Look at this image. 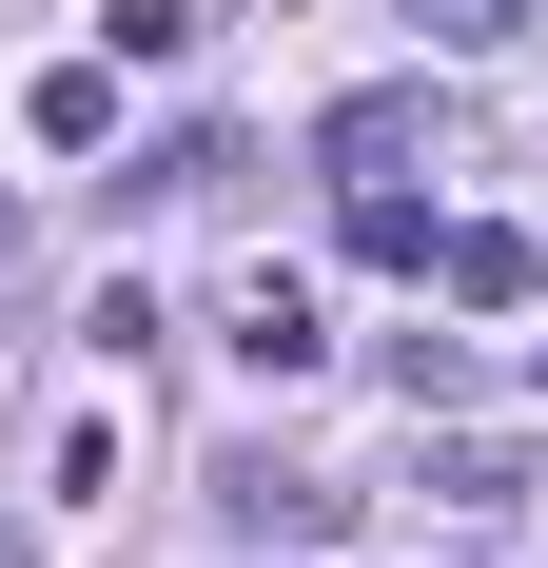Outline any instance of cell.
Listing matches in <instances>:
<instances>
[{
  "label": "cell",
  "instance_id": "12",
  "mask_svg": "<svg viewBox=\"0 0 548 568\" xmlns=\"http://www.w3.org/2000/svg\"><path fill=\"white\" fill-rule=\"evenodd\" d=\"M432 568H490V549H432Z\"/></svg>",
  "mask_w": 548,
  "mask_h": 568
},
{
  "label": "cell",
  "instance_id": "9",
  "mask_svg": "<svg viewBox=\"0 0 548 568\" xmlns=\"http://www.w3.org/2000/svg\"><path fill=\"white\" fill-rule=\"evenodd\" d=\"M99 40H118V59H196V0H118Z\"/></svg>",
  "mask_w": 548,
  "mask_h": 568
},
{
  "label": "cell",
  "instance_id": "4",
  "mask_svg": "<svg viewBox=\"0 0 548 568\" xmlns=\"http://www.w3.org/2000/svg\"><path fill=\"white\" fill-rule=\"evenodd\" d=\"M412 138H432V79H373V99H333V118H314V158H333V176H392Z\"/></svg>",
  "mask_w": 548,
  "mask_h": 568
},
{
  "label": "cell",
  "instance_id": "2",
  "mask_svg": "<svg viewBox=\"0 0 548 568\" xmlns=\"http://www.w3.org/2000/svg\"><path fill=\"white\" fill-rule=\"evenodd\" d=\"M216 353H235V373H274V393H294V373H314L333 334H314V294H294V275H235V294H216Z\"/></svg>",
  "mask_w": 548,
  "mask_h": 568
},
{
  "label": "cell",
  "instance_id": "1",
  "mask_svg": "<svg viewBox=\"0 0 548 568\" xmlns=\"http://www.w3.org/2000/svg\"><path fill=\"white\" fill-rule=\"evenodd\" d=\"M216 529H235V549H333V529H353V490H333V470H294V452H235V470H216Z\"/></svg>",
  "mask_w": 548,
  "mask_h": 568
},
{
  "label": "cell",
  "instance_id": "5",
  "mask_svg": "<svg viewBox=\"0 0 548 568\" xmlns=\"http://www.w3.org/2000/svg\"><path fill=\"white\" fill-rule=\"evenodd\" d=\"M20 138H40V158H99V138H118V59H40Z\"/></svg>",
  "mask_w": 548,
  "mask_h": 568
},
{
  "label": "cell",
  "instance_id": "6",
  "mask_svg": "<svg viewBox=\"0 0 548 568\" xmlns=\"http://www.w3.org/2000/svg\"><path fill=\"white\" fill-rule=\"evenodd\" d=\"M432 196H392V176H353V275H432Z\"/></svg>",
  "mask_w": 548,
  "mask_h": 568
},
{
  "label": "cell",
  "instance_id": "3",
  "mask_svg": "<svg viewBox=\"0 0 548 568\" xmlns=\"http://www.w3.org/2000/svg\"><path fill=\"white\" fill-rule=\"evenodd\" d=\"M432 275L470 294V314H529V294H548V235H509V216H450V235H432Z\"/></svg>",
  "mask_w": 548,
  "mask_h": 568
},
{
  "label": "cell",
  "instance_id": "7",
  "mask_svg": "<svg viewBox=\"0 0 548 568\" xmlns=\"http://www.w3.org/2000/svg\"><path fill=\"white\" fill-rule=\"evenodd\" d=\"M216 176H235V138H216V118H176L158 158H118V196H138V216H176V196H216Z\"/></svg>",
  "mask_w": 548,
  "mask_h": 568
},
{
  "label": "cell",
  "instance_id": "10",
  "mask_svg": "<svg viewBox=\"0 0 548 568\" xmlns=\"http://www.w3.org/2000/svg\"><path fill=\"white\" fill-rule=\"evenodd\" d=\"M0 568H40V529H0Z\"/></svg>",
  "mask_w": 548,
  "mask_h": 568
},
{
  "label": "cell",
  "instance_id": "11",
  "mask_svg": "<svg viewBox=\"0 0 548 568\" xmlns=\"http://www.w3.org/2000/svg\"><path fill=\"white\" fill-rule=\"evenodd\" d=\"M0 275H20V216H0Z\"/></svg>",
  "mask_w": 548,
  "mask_h": 568
},
{
  "label": "cell",
  "instance_id": "8",
  "mask_svg": "<svg viewBox=\"0 0 548 568\" xmlns=\"http://www.w3.org/2000/svg\"><path fill=\"white\" fill-rule=\"evenodd\" d=\"M412 20H432V59H509V40L548 20V0H412Z\"/></svg>",
  "mask_w": 548,
  "mask_h": 568
}]
</instances>
